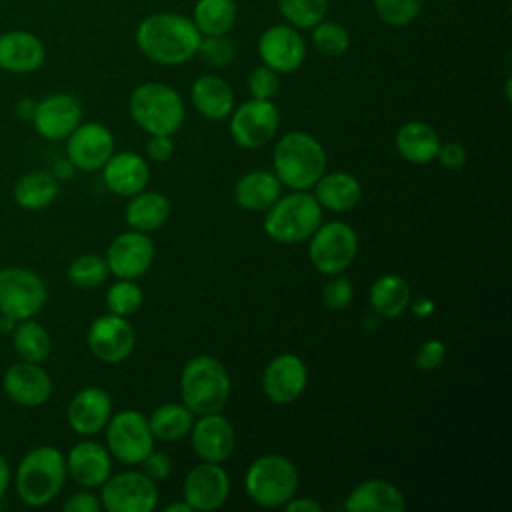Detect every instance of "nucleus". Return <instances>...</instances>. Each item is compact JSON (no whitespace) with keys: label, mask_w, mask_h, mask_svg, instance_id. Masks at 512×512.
Returning <instances> with one entry per match:
<instances>
[{"label":"nucleus","mask_w":512,"mask_h":512,"mask_svg":"<svg viewBox=\"0 0 512 512\" xmlns=\"http://www.w3.org/2000/svg\"><path fill=\"white\" fill-rule=\"evenodd\" d=\"M196 56L212 68H226L228 64H232V60L236 56V46L226 34L202 36Z\"/></svg>","instance_id":"obj_42"},{"label":"nucleus","mask_w":512,"mask_h":512,"mask_svg":"<svg viewBox=\"0 0 512 512\" xmlns=\"http://www.w3.org/2000/svg\"><path fill=\"white\" fill-rule=\"evenodd\" d=\"M308 384V368L298 354H276L262 372V392L276 406L296 402Z\"/></svg>","instance_id":"obj_14"},{"label":"nucleus","mask_w":512,"mask_h":512,"mask_svg":"<svg viewBox=\"0 0 512 512\" xmlns=\"http://www.w3.org/2000/svg\"><path fill=\"white\" fill-rule=\"evenodd\" d=\"M86 344L96 360L104 364H118L132 354L136 346V332L128 318L106 312L90 322Z\"/></svg>","instance_id":"obj_13"},{"label":"nucleus","mask_w":512,"mask_h":512,"mask_svg":"<svg viewBox=\"0 0 512 512\" xmlns=\"http://www.w3.org/2000/svg\"><path fill=\"white\" fill-rule=\"evenodd\" d=\"M174 154V142H172V136H164V134H158V136H150L148 142H146V156L148 160L156 162V164H164L172 158Z\"/></svg>","instance_id":"obj_49"},{"label":"nucleus","mask_w":512,"mask_h":512,"mask_svg":"<svg viewBox=\"0 0 512 512\" xmlns=\"http://www.w3.org/2000/svg\"><path fill=\"white\" fill-rule=\"evenodd\" d=\"M372 4L384 24L402 28L418 18L424 0H372Z\"/></svg>","instance_id":"obj_41"},{"label":"nucleus","mask_w":512,"mask_h":512,"mask_svg":"<svg viewBox=\"0 0 512 512\" xmlns=\"http://www.w3.org/2000/svg\"><path fill=\"white\" fill-rule=\"evenodd\" d=\"M312 30V46L328 58H338L348 52L350 48V34L348 30L332 20L318 22Z\"/></svg>","instance_id":"obj_40"},{"label":"nucleus","mask_w":512,"mask_h":512,"mask_svg":"<svg viewBox=\"0 0 512 512\" xmlns=\"http://www.w3.org/2000/svg\"><path fill=\"white\" fill-rule=\"evenodd\" d=\"M14 324H16V320H12V318L0 314V332H4V334L12 332V330H14Z\"/></svg>","instance_id":"obj_56"},{"label":"nucleus","mask_w":512,"mask_h":512,"mask_svg":"<svg viewBox=\"0 0 512 512\" xmlns=\"http://www.w3.org/2000/svg\"><path fill=\"white\" fill-rule=\"evenodd\" d=\"M232 394L226 366L208 354L192 356L180 372V398L194 416L222 412Z\"/></svg>","instance_id":"obj_4"},{"label":"nucleus","mask_w":512,"mask_h":512,"mask_svg":"<svg viewBox=\"0 0 512 512\" xmlns=\"http://www.w3.org/2000/svg\"><path fill=\"white\" fill-rule=\"evenodd\" d=\"M112 416V396L100 386L78 390L66 408V422L74 434L90 438L104 430Z\"/></svg>","instance_id":"obj_22"},{"label":"nucleus","mask_w":512,"mask_h":512,"mask_svg":"<svg viewBox=\"0 0 512 512\" xmlns=\"http://www.w3.org/2000/svg\"><path fill=\"white\" fill-rule=\"evenodd\" d=\"M170 216V200L156 190H142L128 198L124 218L132 230L154 232L160 230Z\"/></svg>","instance_id":"obj_31"},{"label":"nucleus","mask_w":512,"mask_h":512,"mask_svg":"<svg viewBox=\"0 0 512 512\" xmlns=\"http://www.w3.org/2000/svg\"><path fill=\"white\" fill-rule=\"evenodd\" d=\"M10 482H12V470H10L8 460L4 458V454L0 452V498L6 494Z\"/></svg>","instance_id":"obj_53"},{"label":"nucleus","mask_w":512,"mask_h":512,"mask_svg":"<svg viewBox=\"0 0 512 512\" xmlns=\"http://www.w3.org/2000/svg\"><path fill=\"white\" fill-rule=\"evenodd\" d=\"M194 418L196 416L184 402H164L152 410L148 416V426L154 440L176 442L190 434Z\"/></svg>","instance_id":"obj_34"},{"label":"nucleus","mask_w":512,"mask_h":512,"mask_svg":"<svg viewBox=\"0 0 512 512\" xmlns=\"http://www.w3.org/2000/svg\"><path fill=\"white\" fill-rule=\"evenodd\" d=\"M322 224V206L310 190H292L264 212V232L284 246L306 242Z\"/></svg>","instance_id":"obj_6"},{"label":"nucleus","mask_w":512,"mask_h":512,"mask_svg":"<svg viewBox=\"0 0 512 512\" xmlns=\"http://www.w3.org/2000/svg\"><path fill=\"white\" fill-rule=\"evenodd\" d=\"M100 502L108 512H152L158 504V482L142 470H122L110 474L100 486Z\"/></svg>","instance_id":"obj_11"},{"label":"nucleus","mask_w":512,"mask_h":512,"mask_svg":"<svg viewBox=\"0 0 512 512\" xmlns=\"http://www.w3.org/2000/svg\"><path fill=\"white\" fill-rule=\"evenodd\" d=\"M280 90V74L260 64L250 70L248 74V92L252 98L258 100H272Z\"/></svg>","instance_id":"obj_43"},{"label":"nucleus","mask_w":512,"mask_h":512,"mask_svg":"<svg viewBox=\"0 0 512 512\" xmlns=\"http://www.w3.org/2000/svg\"><path fill=\"white\" fill-rule=\"evenodd\" d=\"M104 434L110 456L128 466H138L154 450L156 442L148 426V416L134 408L112 412Z\"/></svg>","instance_id":"obj_9"},{"label":"nucleus","mask_w":512,"mask_h":512,"mask_svg":"<svg viewBox=\"0 0 512 512\" xmlns=\"http://www.w3.org/2000/svg\"><path fill=\"white\" fill-rule=\"evenodd\" d=\"M128 114L148 136H174L186 118V106L178 90L164 82L138 84L128 98Z\"/></svg>","instance_id":"obj_5"},{"label":"nucleus","mask_w":512,"mask_h":512,"mask_svg":"<svg viewBox=\"0 0 512 512\" xmlns=\"http://www.w3.org/2000/svg\"><path fill=\"white\" fill-rule=\"evenodd\" d=\"M34 110H36V100L32 98H20L14 106V114L18 120H24V122H32V116H34Z\"/></svg>","instance_id":"obj_52"},{"label":"nucleus","mask_w":512,"mask_h":512,"mask_svg":"<svg viewBox=\"0 0 512 512\" xmlns=\"http://www.w3.org/2000/svg\"><path fill=\"white\" fill-rule=\"evenodd\" d=\"M112 154L114 136L102 122H80L66 138V158L78 170H100Z\"/></svg>","instance_id":"obj_18"},{"label":"nucleus","mask_w":512,"mask_h":512,"mask_svg":"<svg viewBox=\"0 0 512 512\" xmlns=\"http://www.w3.org/2000/svg\"><path fill=\"white\" fill-rule=\"evenodd\" d=\"M66 478V456L56 446L40 444L20 458L14 474V488L26 506L40 508L62 492Z\"/></svg>","instance_id":"obj_2"},{"label":"nucleus","mask_w":512,"mask_h":512,"mask_svg":"<svg viewBox=\"0 0 512 512\" xmlns=\"http://www.w3.org/2000/svg\"><path fill=\"white\" fill-rule=\"evenodd\" d=\"M104 260L112 276L138 280L154 262V242L146 232L130 228L108 244Z\"/></svg>","instance_id":"obj_15"},{"label":"nucleus","mask_w":512,"mask_h":512,"mask_svg":"<svg viewBox=\"0 0 512 512\" xmlns=\"http://www.w3.org/2000/svg\"><path fill=\"white\" fill-rule=\"evenodd\" d=\"M354 296L352 282L344 274L328 276V282L322 288V300L328 310H344L350 306Z\"/></svg>","instance_id":"obj_44"},{"label":"nucleus","mask_w":512,"mask_h":512,"mask_svg":"<svg viewBox=\"0 0 512 512\" xmlns=\"http://www.w3.org/2000/svg\"><path fill=\"white\" fill-rule=\"evenodd\" d=\"M60 192L58 178L46 170H30L22 174L14 184V200L28 212L48 208Z\"/></svg>","instance_id":"obj_33"},{"label":"nucleus","mask_w":512,"mask_h":512,"mask_svg":"<svg viewBox=\"0 0 512 512\" xmlns=\"http://www.w3.org/2000/svg\"><path fill=\"white\" fill-rule=\"evenodd\" d=\"M48 300L46 282L30 268H0V314L12 320L34 318Z\"/></svg>","instance_id":"obj_10"},{"label":"nucleus","mask_w":512,"mask_h":512,"mask_svg":"<svg viewBox=\"0 0 512 512\" xmlns=\"http://www.w3.org/2000/svg\"><path fill=\"white\" fill-rule=\"evenodd\" d=\"M110 270L102 256L98 254H80L68 266V280L80 290H92L106 282Z\"/></svg>","instance_id":"obj_37"},{"label":"nucleus","mask_w":512,"mask_h":512,"mask_svg":"<svg viewBox=\"0 0 512 512\" xmlns=\"http://www.w3.org/2000/svg\"><path fill=\"white\" fill-rule=\"evenodd\" d=\"M272 172L290 190H312L326 172V150L308 132H286L272 148Z\"/></svg>","instance_id":"obj_3"},{"label":"nucleus","mask_w":512,"mask_h":512,"mask_svg":"<svg viewBox=\"0 0 512 512\" xmlns=\"http://www.w3.org/2000/svg\"><path fill=\"white\" fill-rule=\"evenodd\" d=\"M258 56L262 64L274 72L292 74L306 60V42L298 28L290 24H272L258 38Z\"/></svg>","instance_id":"obj_17"},{"label":"nucleus","mask_w":512,"mask_h":512,"mask_svg":"<svg viewBox=\"0 0 512 512\" xmlns=\"http://www.w3.org/2000/svg\"><path fill=\"white\" fill-rule=\"evenodd\" d=\"M142 472L152 478L154 482H162L166 478H170L172 474V458L166 454V452H158V450H152L142 462Z\"/></svg>","instance_id":"obj_46"},{"label":"nucleus","mask_w":512,"mask_h":512,"mask_svg":"<svg viewBox=\"0 0 512 512\" xmlns=\"http://www.w3.org/2000/svg\"><path fill=\"white\" fill-rule=\"evenodd\" d=\"M230 136L234 144L246 150L264 148L274 140L280 128V112L272 100L250 98L228 116Z\"/></svg>","instance_id":"obj_12"},{"label":"nucleus","mask_w":512,"mask_h":512,"mask_svg":"<svg viewBox=\"0 0 512 512\" xmlns=\"http://www.w3.org/2000/svg\"><path fill=\"white\" fill-rule=\"evenodd\" d=\"M2 388L14 404L24 408H38L50 400L54 384L42 364L18 360L4 372Z\"/></svg>","instance_id":"obj_21"},{"label":"nucleus","mask_w":512,"mask_h":512,"mask_svg":"<svg viewBox=\"0 0 512 512\" xmlns=\"http://www.w3.org/2000/svg\"><path fill=\"white\" fill-rule=\"evenodd\" d=\"M190 446L194 454L202 462H218L228 460L236 446V432L232 422L220 412L202 414L194 418L190 428Z\"/></svg>","instance_id":"obj_20"},{"label":"nucleus","mask_w":512,"mask_h":512,"mask_svg":"<svg viewBox=\"0 0 512 512\" xmlns=\"http://www.w3.org/2000/svg\"><path fill=\"white\" fill-rule=\"evenodd\" d=\"M164 512H192L190 504L182 498V502H170L164 506Z\"/></svg>","instance_id":"obj_55"},{"label":"nucleus","mask_w":512,"mask_h":512,"mask_svg":"<svg viewBox=\"0 0 512 512\" xmlns=\"http://www.w3.org/2000/svg\"><path fill=\"white\" fill-rule=\"evenodd\" d=\"M312 190L318 204L330 212H350L362 198L360 180L346 170L324 172Z\"/></svg>","instance_id":"obj_28"},{"label":"nucleus","mask_w":512,"mask_h":512,"mask_svg":"<svg viewBox=\"0 0 512 512\" xmlns=\"http://www.w3.org/2000/svg\"><path fill=\"white\" fill-rule=\"evenodd\" d=\"M190 98L200 116L212 122L228 118L234 110V90L218 74H202L190 88Z\"/></svg>","instance_id":"obj_27"},{"label":"nucleus","mask_w":512,"mask_h":512,"mask_svg":"<svg viewBox=\"0 0 512 512\" xmlns=\"http://www.w3.org/2000/svg\"><path fill=\"white\" fill-rule=\"evenodd\" d=\"M298 468L282 454H262L244 472L248 498L262 508H282L298 490Z\"/></svg>","instance_id":"obj_7"},{"label":"nucleus","mask_w":512,"mask_h":512,"mask_svg":"<svg viewBox=\"0 0 512 512\" xmlns=\"http://www.w3.org/2000/svg\"><path fill=\"white\" fill-rule=\"evenodd\" d=\"M286 512H322V504L310 496H292L284 506Z\"/></svg>","instance_id":"obj_50"},{"label":"nucleus","mask_w":512,"mask_h":512,"mask_svg":"<svg viewBox=\"0 0 512 512\" xmlns=\"http://www.w3.org/2000/svg\"><path fill=\"white\" fill-rule=\"evenodd\" d=\"M202 34L192 18L176 12H154L136 28V46L152 62L180 66L196 56Z\"/></svg>","instance_id":"obj_1"},{"label":"nucleus","mask_w":512,"mask_h":512,"mask_svg":"<svg viewBox=\"0 0 512 512\" xmlns=\"http://www.w3.org/2000/svg\"><path fill=\"white\" fill-rule=\"evenodd\" d=\"M46 60L44 42L28 30H6L0 34V70L30 74Z\"/></svg>","instance_id":"obj_25"},{"label":"nucleus","mask_w":512,"mask_h":512,"mask_svg":"<svg viewBox=\"0 0 512 512\" xmlns=\"http://www.w3.org/2000/svg\"><path fill=\"white\" fill-rule=\"evenodd\" d=\"M412 300L410 286L398 274H384L374 280L368 292L372 312L382 320H394L408 310Z\"/></svg>","instance_id":"obj_32"},{"label":"nucleus","mask_w":512,"mask_h":512,"mask_svg":"<svg viewBox=\"0 0 512 512\" xmlns=\"http://www.w3.org/2000/svg\"><path fill=\"white\" fill-rule=\"evenodd\" d=\"M286 24L298 30H310L326 18L328 0H278Z\"/></svg>","instance_id":"obj_38"},{"label":"nucleus","mask_w":512,"mask_h":512,"mask_svg":"<svg viewBox=\"0 0 512 512\" xmlns=\"http://www.w3.org/2000/svg\"><path fill=\"white\" fill-rule=\"evenodd\" d=\"M104 186L122 198H130L142 192L150 180V168L144 156L138 152H114L100 168Z\"/></svg>","instance_id":"obj_24"},{"label":"nucleus","mask_w":512,"mask_h":512,"mask_svg":"<svg viewBox=\"0 0 512 512\" xmlns=\"http://www.w3.org/2000/svg\"><path fill=\"white\" fill-rule=\"evenodd\" d=\"M82 122V104L70 92H52L36 100L34 130L46 140H66Z\"/></svg>","instance_id":"obj_19"},{"label":"nucleus","mask_w":512,"mask_h":512,"mask_svg":"<svg viewBox=\"0 0 512 512\" xmlns=\"http://www.w3.org/2000/svg\"><path fill=\"white\" fill-rule=\"evenodd\" d=\"M102 508L100 496H96L90 488L74 492L62 504L64 512H98Z\"/></svg>","instance_id":"obj_47"},{"label":"nucleus","mask_w":512,"mask_h":512,"mask_svg":"<svg viewBox=\"0 0 512 512\" xmlns=\"http://www.w3.org/2000/svg\"><path fill=\"white\" fill-rule=\"evenodd\" d=\"M68 476L82 488H100L112 474V456L94 440H80L66 454Z\"/></svg>","instance_id":"obj_23"},{"label":"nucleus","mask_w":512,"mask_h":512,"mask_svg":"<svg viewBox=\"0 0 512 512\" xmlns=\"http://www.w3.org/2000/svg\"><path fill=\"white\" fill-rule=\"evenodd\" d=\"M236 18L238 8L234 0H198L192 10V22L202 36L228 34Z\"/></svg>","instance_id":"obj_36"},{"label":"nucleus","mask_w":512,"mask_h":512,"mask_svg":"<svg viewBox=\"0 0 512 512\" xmlns=\"http://www.w3.org/2000/svg\"><path fill=\"white\" fill-rule=\"evenodd\" d=\"M444 358H446V344L438 338H430L418 346L414 362L422 372H430V370H436L444 362Z\"/></svg>","instance_id":"obj_45"},{"label":"nucleus","mask_w":512,"mask_h":512,"mask_svg":"<svg viewBox=\"0 0 512 512\" xmlns=\"http://www.w3.org/2000/svg\"><path fill=\"white\" fill-rule=\"evenodd\" d=\"M144 304V292L142 288L136 284V280H126V278H118L108 290H106V308L112 314L118 316H132L140 310V306Z\"/></svg>","instance_id":"obj_39"},{"label":"nucleus","mask_w":512,"mask_h":512,"mask_svg":"<svg viewBox=\"0 0 512 512\" xmlns=\"http://www.w3.org/2000/svg\"><path fill=\"white\" fill-rule=\"evenodd\" d=\"M230 496V476L218 462H202L192 466L182 484V498L198 512H214L224 506Z\"/></svg>","instance_id":"obj_16"},{"label":"nucleus","mask_w":512,"mask_h":512,"mask_svg":"<svg viewBox=\"0 0 512 512\" xmlns=\"http://www.w3.org/2000/svg\"><path fill=\"white\" fill-rule=\"evenodd\" d=\"M72 170H74V166L68 162V158L62 162V164H58L56 166V170L52 172L56 178H70L72 176Z\"/></svg>","instance_id":"obj_54"},{"label":"nucleus","mask_w":512,"mask_h":512,"mask_svg":"<svg viewBox=\"0 0 512 512\" xmlns=\"http://www.w3.org/2000/svg\"><path fill=\"white\" fill-rule=\"evenodd\" d=\"M408 308L412 310V314L414 316H418V318H426V316H430L432 312H434V300L432 298H426V296H418L416 300H410V304H408Z\"/></svg>","instance_id":"obj_51"},{"label":"nucleus","mask_w":512,"mask_h":512,"mask_svg":"<svg viewBox=\"0 0 512 512\" xmlns=\"http://www.w3.org/2000/svg\"><path fill=\"white\" fill-rule=\"evenodd\" d=\"M10 334H12L14 352L20 360L42 364L50 356V350H52L50 332L34 318L18 320Z\"/></svg>","instance_id":"obj_35"},{"label":"nucleus","mask_w":512,"mask_h":512,"mask_svg":"<svg viewBox=\"0 0 512 512\" xmlns=\"http://www.w3.org/2000/svg\"><path fill=\"white\" fill-rule=\"evenodd\" d=\"M396 152L410 164L424 166L436 160L438 148H440V136L438 132L422 122V120H410L402 124L394 136Z\"/></svg>","instance_id":"obj_30"},{"label":"nucleus","mask_w":512,"mask_h":512,"mask_svg":"<svg viewBox=\"0 0 512 512\" xmlns=\"http://www.w3.org/2000/svg\"><path fill=\"white\" fill-rule=\"evenodd\" d=\"M282 194V184L272 170H250L234 184V202L246 212H266Z\"/></svg>","instance_id":"obj_29"},{"label":"nucleus","mask_w":512,"mask_h":512,"mask_svg":"<svg viewBox=\"0 0 512 512\" xmlns=\"http://www.w3.org/2000/svg\"><path fill=\"white\" fill-rule=\"evenodd\" d=\"M348 512H404L406 498L390 480L368 478L356 484L344 500Z\"/></svg>","instance_id":"obj_26"},{"label":"nucleus","mask_w":512,"mask_h":512,"mask_svg":"<svg viewBox=\"0 0 512 512\" xmlns=\"http://www.w3.org/2000/svg\"><path fill=\"white\" fill-rule=\"evenodd\" d=\"M436 160L448 168V170H458L466 164V150L460 142L456 140H450V142H440V148H438V154H436Z\"/></svg>","instance_id":"obj_48"},{"label":"nucleus","mask_w":512,"mask_h":512,"mask_svg":"<svg viewBox=\"0 0 512 512\" xmlns=\"http://www.w3.org/2000/svg\"><path fill=\"white\" fill-rule=\"evenodd\" d=\"M306 242L312 266L324 276L346 272L358 252V234L342 220L322 222Z\"/></svg>","instance_id":"obj_8"}]
</instances>
